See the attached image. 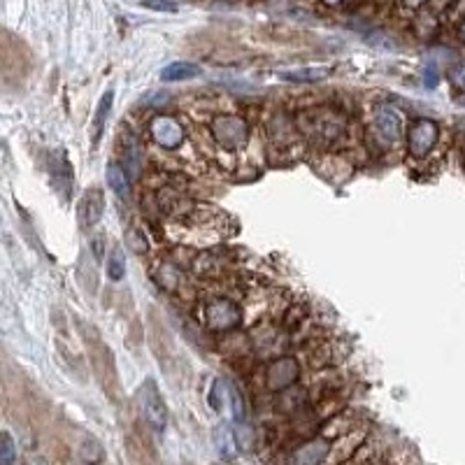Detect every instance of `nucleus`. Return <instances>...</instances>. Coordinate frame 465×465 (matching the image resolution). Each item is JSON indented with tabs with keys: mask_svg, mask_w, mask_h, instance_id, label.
<instances>
[{
	"mask_svg": "<svg viewBox=\"0 0 465 465\" xmlns=\"http://www.w3.org/2000/svg\"><path fill=\"white\" fill-rule=\"evenodd\" d=\"M103 210H105V198L98 189H89L87 193L82 196V200L77 205V219H79V226L82 228H89V226H96L98 221L103 217Z\"/></svg>",
	"mask_w": 465,
	"mask_h": 465,
	"instance_id": "nucleus-9",
	"label": "nucleus"
},
{
	"mask_svg": "<svg viewBox=\"0 0 465 465\" xmlns=\"http://www.w3.org/2000/svg\"><path fill=\"white\" fill-rule=\"evenodd\" d=\"M326 3H331V5H335V3H342V0H326Z\"/></svg>",
	"mask_w": 465,
	"mask_h": 465,
	"instance_id": "nucleus-24",
	"label": "nucleus"
},
{
	"mask_svg": "<svg viewBox=\"0 0 465 465\" xmlns=\"http://www.w3.org/2000/svg\"><path fill=\"white\" fill-rule=\"evenodd\" d=\"M372 124H375L377 135L386 142H398L402 137V119L400 114L395 112L388 105H379L375 110V117H372Z\"/></svg>",
	"mask_w": 465,
	"mask_h": 465,
	"instance_id": "nucleus-8",
	"label": "nucleus"
},
{
	"mask_svg": "<svg viewBox=\"0 0 465 465\" xmlns=\"http://www.w3.org/2000/svg\"><path fill=\"white\" fill-rule=\"evenodd\" d=\"M231 407H233V419L235 421H242L245 419V402H242V395L238 393V388H231Z\"/></svg>",
	"mask_w": 465,
	"mask_h": 465,
	"instance_id": "nucleus-20",
	"label": "nucleus"
},
{
	"mask_svg": "<svg viewBox=\"0 0 465 465\" xmlns=\"http://www.w3.org/2000/svg\"><path fill=\"white\" fill-rule=\"evenodd\" d=\"M105 177H108V184L112 186V191L117 193L119 198L128 196V174L124 172V167H121L119 163H110Z\"/></svg>",
	"mask_w": 465,
	"mask_h": 465,
	"instance_id": "nucleus-14",
	"label": "nucleus"
},
{
	"mask_svg": "<svg viewBox=\"0 0 465 465\" xmlns=\"http://www.w3.org/2000/svg\"><path fill=\"white\" fill-rule=\"evenodd\" d=\"M300 375V365L293 356H281L277 361H272L268 368H265V388L268 391H284V388H291L295 384V379Z\"/></svg>",
	"mask_w": 465,
	"mask_h": 465,
	"instance_id": "nucleus-5",
	"label": "nucleus"
},
{
	"mask_svg": "<svg viewBox=\"0 0 465 465\" xmlns=\"http://www.w3.org/2000/svg\"><path fill=\"white\" fill-rule=\"evenodd\" d=\"M233 438H235V442H238V447L245 449V452L254 449V445H256V433H254V428H249V426H245V423H240L238 428H235Z\"/></svg>",
	"mask_w": 465,
	"mask_h": 465,
	"instance_id": "nucleus-16",
	"label": "nucleus"
},
{
	"mask_svg": "<svg viewBox=\"0 0 465 465\" xmlns=\"http://www.w3.org/2000/svg\"><path fill=\"white\" fill-rule=\"evenodd\" d=\"M108 274H110V279H112V281H119V279H124V274H126V261H124V251H121L119 247H114V249H112V254H110V263H108Z\"/></svg>",
	"mask_w": 465,
	"mask_h": 465,
	"instance_id": "nucleus-15",
	"label": "nucleus"
},
{
	"mask_svg": "<svg viewBox=\"0 0 465 465\" xmlns=\"http://www.w3.org/2000/svg\"><path fill=\"white\" fill-rule=\"evenodd\" d=\"M147 7H154V10H163V12H174V5H170V3H156V0H147L144 3Z\"/></svg>",
	"mask_w": 465,
	"mask_h": 465,
	"instance_id": "nucleus-22",
	"label": "nucleus"
},
{
	"mask_svg": "<svg viewBox=\"0 0 465 465\" xmlns=\"http://www.w3.org/2000/svg\"><path fill=\"white\" fill-rule=\"evenodd\" d=\"M135 405H137V412H140V416L144 419V423L151 426L154 431H163L167 426V407L161 398V393H158L154 379H147V382L137 388Z\"/></svg>",
	"mask_w": 465,
	"mask_h": 465,
	"instance_id": "nucleus-2",
	"label": "nucleus"
},
{
	"mask_svg": "<svg viewBox=\"0 0 465 465\" xmlns=\"http://www.w3.org/2000/svg\"><path fill=\"white\" fill-rule=\"evenodd\" d=\"M233 435L228 433V428L226 426H217V431H215V445H217V452L221 454V456H231L233 452H231V447H233Z\"/></svg>",
	"mask_w": 465,
	"mask_h": 465,
	"instance_id": "nucleus-17",
	"label": "nucleus"
},
{
	"mask_svg": "<svg viewBox=\"0 0 465 465\" xmlns=\"http://www.w3.org/2000/svg\"><path fill=\"white\" fill-rule=\"evenodd\" d=\"M221 388H224V382L217 379V382L212 384V393H210V405L215 407V412H221L226 405V393L221 391Z\"/></svg>",
	"mask_w": 465,
	"mask_h": 465,
	"instance_id": "nucleus-19",
	"label": "nucleus"
},
{
	"mask_svg": "<svg viewBox=\"0 0 465 465\" xmlns=\"http://www.w3.org/2000/svg\"><path fill=\"white\" fill-rule=\"evenodd\" d=\"M149 133H151V140L163 149H177L186 137L184 126L174 117H170V114H156V117L149 121Z\"/></svg>",
	"mask_w": 465,
	"mask_h": 465,
	"instance_id": "nucleus-6",
	"label": "nucleus"
},
{
	"mask_svg": "<svg viewBox=\"0 0 465 465\" xmlns=\"http://www.w3.org/2000/svg\"><path fill=\"white\" fill-rule=\"evenodd\" d=\"M126 242H128V247H131V251H135V254H147V251H149L147 238H144V235L137 231V228L126 231Z\"/></svg>",
	"mask_w": 465,
	"mask_h": 465,
	"instance_id": "nucleus-18",
	"label": "nucleus"
},
{
	"mask_svg": "<svg viewBox=\"0 0 465 465\" xmlns=\"http://www.w3.org/2000/svg\"><path fill=\"white\" fill-rule=\"evenodd\" d=\"M402 3H405V5H409V7H416V5H421L423 0H402Z\"/></svg>",
	"mask_w": 465,
	"mask_h": 465,
	"instance_id": "nucleus-23",
	"label": "nucleus"
},
{
	"mask_svg": "<svg viewBox=\"0 0 465 465\" xmlns=\"http://www.w3.org/2000/svg\"><path fill=\"white\" fill-rule=\"evenodd\" d=\"M331 75V68H300V70H291V72H281L279 77L284 82H319L326 79Z\"/></svg>",
	"mask_w": 465,
	"mask_h": 465,
	"instance_id": "nucleus-13",
	"label": "nucleus"
},
{
	"mask_svg": "<svg viewBox=\"0 0 465 465\" xmlns=\"http://www.w3.org/2000/svg\"><path fill=\"white\" fill-rule=\"evenodd\" d=\"M307 119L314 121V126L310 128L314 140L324 142V144H335L345 135V119L340 114H307Z\"/></svg>",
	"mask_w": 465,
	"mask_h": 465,
	"instance_id": "nucleus-7",
	"label": "nucleus"
},
{
	"mask_svg": "<svg viewBox=\"0 0 465 465\" xmlns=\"http://www.w3.org/2000/svg\"><path fill=\"white\" fill-rule=\"evenodd\" d=\"M210 131H212V135H215L219 147H224L228 151L242 149L249 140L247 121L238 117V114H219V117L212 119Z\"/></svg>",
	"mask_w": 465,
	"mask_h": 465,
	"instance_id": "nucleus-1",
	"label": "nucleus"
},
{
	"mask_svg": "<svg viewBox=\"0 0 465 465\" xmlns=\"http://www.w3.org/2000/svg\"><path fill=\"white\" fill-rule=\"evenodd\" d=\"M112 105H114V91L108 89L103 94L101 103H98V110L94 114V124H91V144H94V147H98V142H101V137L105 133V126H108Z\"/></svg>",
	"mask_w": 465,
	"mask_h": 465,
	"instance_id": "nucleus-11",
	"label": "nucleus"
},
{
	"mask_svg": "<svg viewBox=\"0 0 465 465\" xmlns=\"http://www.w3.org/2000/svg\"><path fill=\"white\" fill-rule=\"evenodd\" d=\"M14 461V442L12 438L3 433V447H0V463L3 465H12Z\"/></svg>",
	"mask_w": 465,
	"mask_h": 465,
	"instance_id": "nucleus-21",
	"label": "nucleus"
},
{
	"mask_svg": "<svg viewBox=\"0 0 465 465\" xmlns=\"http://www.w3.org/2000/svg\"><path fill=\"white\" fill-rule=\"evenodd\" d=\"M203 321L210 331L226 333L242 321V310L231 298H212L203 307Z\"/></svg>",
	"mask_w": 465,
	"mask_h": 465,
	"instance_id": "nucleus-3",
	"label": "nucleus"
},
{
	"mask_svg": "<svg viewBox=\"0 0 465 465\" xmlns=\"http://www.w3.org/2000/svg\"><path fill=\"white\" fill-rule=\"evenodd\" d=\"M440 128L431 119H416L409 124L407 131V151L414 158H426L438 144Z\"/></svg>",
	"mask_w": 465,
	"mask_h": 465,
	"instance_id": "nucleus-4",
	"label": "nucleus"
},
{
	"mask_svg": "<svg viewBox=\"0 0 465 465\" xmlns=\"http://www.w3.org/2000/svg\"><path fill=\"white\" fill-rule=\"evenodd\" d=\"M329 452H331V445L319 438V440L307 442V445H302L298 452L291 456V461L298 465H317L329 459Z\"/></svg>",
	"mask_w": 465,
	"mask_h": 465,
	"instance_id": "nucleus-10",
	"label": "nucleus"
},
{
	"mask_svg": "<svg viewBox=\"0 0 465 465\" xmlns=\"http://www.w3.org/2000/svg\"><path fill=\"white\" fill-rule=\"evenodd\" d=\"M200 75V65L191 63V60H177V63H170L161 70V79L163 82H184Z\"/></svg>",
	"mask_w": 465,
	"mask_h": 465,
	"instance_id": "nucleus-12",
	"label": "nucleus"
}]
</instances>
